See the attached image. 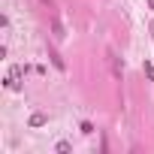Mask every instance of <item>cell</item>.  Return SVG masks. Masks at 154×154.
Masks as SVG:
<instances>
[{"label":"cell","instance_id":"8","mask_svg":"<svg viewBox=\"0 0 154 154\" xmlns=\"http://www.w3.org/2000/svg\"><path fill=\"white\" fill-rule=\"evenodd\" d=\"M151 36H154V24H151Z\"/></svg>","mask_w":154,"mask_h":154},{"label":"cell","instance_id":"3","mask_svg":"<svg viewBox=\"0 0 154 154\" xmlns=\"http://www.w3.org/2000/svg\"><path fill=\"white\" fill-rule=\"evenodd\" d=\"M45 124H48V115H42V112L30 115V127H45Z\"/></svg>","mask_w":154,"mask_h":154},{"label":"cell","instance_id":"7","mask_svg":"<svg viewBox=\"0 0 154 154\" xmlns=\"http://www.w3.org/2000/svg\"><path fill=\"white\" fill-rule=\"evenodd\" d=\"M148 6H151V9H154V0H148Z\"/></svg>","mask_w":154,"mask_h":154},{"label":"cell","instance_id":"2","mask_svg":"<svg viewBox=\"0 0 154 154\" xmlns=\"http://www.w3.org/2000/svg\"><path fill=\"white\" fill-rule=\"evenodd\" d=\"M51 36H54L57 42L66 36V33H63V24H60V18H51Z\"/></svg>","mask_w":154,"mask_h":154},{"label":"cell","instance_id":"1","mask_svg":"<svg viewBox=\"0 0 154 154\" xmlns=\"http://www.w3.org/2000/svg\"><path fill=\"white\" fill-rule=\"evenodd\" d=\"M18 79H21V66H9V72H6V82H3V85H6L9 91H18V85H21Z\"/></svg>","mask_w":154,"mask_h":154},{"label":"cell","instance_id":"9","mask_svg":"<svg viewBox=\"0 0 154 154\" xmlns=\"http://www.w3.org/2000/svg\"><path fill=\"white\" fill-rule=\"evenodd\" d=\"M42 3H48V0H42Z\"/></svg>","mask_w":154,"mask_h":154},{"label":"cell","instance_id":"5","mask_svg":"<svg viewBox=\"0 0 154 154\" xmlns=\"http://www.w3.org/2000/svg\"><path fill=\"white\" fill-rule=\"evenodd\" d=\"M142 72H145V79H154V66H151V63H148V60H145V63H142Z\"/></svg>","mask_w":154,"mask_h":154},{"label":"cell","instance_id":"4","mask_svg":"<svg viewBox=\"0 0 154 154\" xmlns=\"http://www.w3.org/2000/svg\"><path fill=\"white\" fill-rule=\"evenodd\" d=\"M79 130H82L85 136H91V133H94V124H91V121H82V124H79Z\"/></svg>","mask_w":154,"mask_h":154},{"label":"cell","instance_id":"6","mask_svg":"<svg viewBox=\"0 0 154 154\" xmlns=\"http://www.w3.org/2000/svg\"><path fill=\"white\" fill-rule=\"evenodd\" d=\"M54 151H57V154H66V151H69V142H57Z\"/></svg>","mask_w":154,"mask_h":154}]
</instances>
